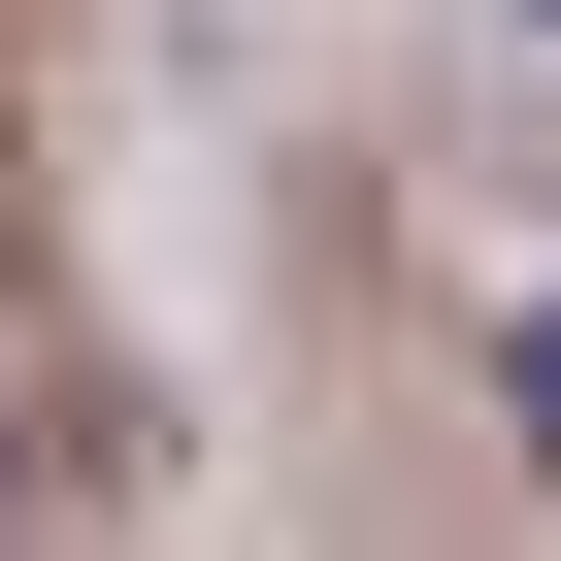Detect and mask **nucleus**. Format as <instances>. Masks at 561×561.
Masks as SVG:
<instances>
[{"mask_svg":"<svg viewBox=\"0 0 561 561\" xmlns=\"http://www.w3.org/2000/svg\"><path fill=\"white\" fill-rule=\"evenodd\" d=\"M528 462H561V331H528Z\"/></svg>","mask_w":561,"mask_h":561,"instance_id":"1","label":"nucleus"}]
</instances>
